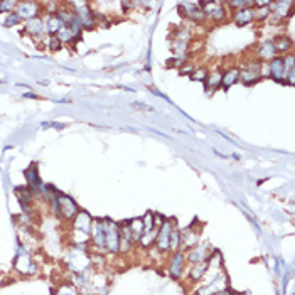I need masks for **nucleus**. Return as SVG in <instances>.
<instances>
[{
	"mask_svg": "<svg viewBox=\"0 0 295 295\" xmlns=\"http://www.w3.org/2000/svg\"><path fill=\"white\" fill-rule=\"evenodd\" d=\"M240 81V69L238 68H231L223 73V80H221V86L228 89L231 88L234 83H238Z\"/></svg>",
	"mask_w": 295,
	"mask_h": 295,
	"instance_id": "21",
	"label": "nucleus"
},
{
	"mask_svg": "<svg viewBox=\"0 0 295 295\" xmlns=\"http://www.w3.org/2000/svg\"><path fill=\"white\" fill-rule=\"evenodd\" d=\"M22 19L17 16L16 12H10V14H7V17L3 19V24L7 25V27H12V25H16V24H19Z\"/></svg>",
	"mask_w": 295,
	"mask_h": 295,
	"instance_id": "34",
	"label": "nucleus"
},
{
	"mask_svg": "<svg viewBox=\"0 0 295 295\" xmlns=\"http://www.w3.org/2000/svg\"><path fill=\"white\" fill-rule=\"evenodd\" d=\"M16 7H17L16 0H2V2H0V12L10 14V12H14Z\"/></svg>",
	"mask_w": 295,
	"mask_h": 295,
	"instance_id": "31",
	"label": "nucleus"
},
{
	"mask_svg": "<svg viewBox=\"0 0 295 295\" xmlns=\"http://www.w3.org/2000/svg\"><path fill=\"white\" fill-rule=\"evenodd\" d=\"M228 5L231 7V9H246V7H253L255 5V2H250V0H230L228 2Z\"/></svg>",
	"mask_w": 295,
	"mask_h": 295,
	"instance_id": "30",
	"label": "nucleus"
},
{
	"mask_svg": "<svg viewBox=\"0 0 295 295\" xmlns=\"http://www.w3.org/2000/svg\"><path fill=\"white\" fill-rule=\"evenodd\" d=\"M105 230V252L118 253L120 252V225L108 218H103Z\"/></svg>",
	"mask_w": 295,
	"mask_h": 295,
	"instance_id": "2",
	"label": "nucleus"
},
{
	"mask_svg": "<svg viewBox=\"0 0 295 295\" xmlns=\"http://www.w3.org/2000/svg\"><path fill=\"white\" fill-rule=\"evenodd\" d=\"M56 37H58V39H59V42H69V41L71 39H73V32H71L69 31V27H68V25H63V27H61V31H59L58 32V34H56Z\"/></svg>",
	"mask_w": 295,
	"mask_h": 295,
	"instance_id": "29",
	"label": "nucleus"
},
{
	"mask_svg": "<svg viewBox=\"0 0 295 295\" xmlns=\"http://www.w3.org/2000/svg\"><path fill=\"white\" fill-rule=\"evenodd\" d=\"M74 233H81L84 234V236L89 238V234H91V228H93V218L88 214L86 211H78V214L74 216Z\"/></svg>",
	"mask_w": 295,
	"mask_h": 295,
	"instance_id": "8",
	"label": "nucleus"
},
{
	"mask_svg": "<svg viewBox=\"0 0 295 295\" xmlns=\"http://www.w3.org/2000/svg\"><path fill=\"white\" fill-rule=\"evenodd\" d=\"M66 263H68L69 270L74 274H84L86 268L91 265V258L86 253V245L84 243H76L74 250L66 256Z\"/></svg>",
	"mask_w": 295,
	"mask_h": 295,
	"instance_id": "1",
	"label": "nucleus"
},
{
	"mask_svg": "<svg viewBox=\"0 0 295 295\" xmlns=\"http://www.w3.org/2000/svg\"><path fill=\"white\" fill-rule=\"evenodd\" d=\"M206 275H208V261H204V263L192 265V267L189 268L188 277H189V280H191L192 283H196V282H201V280L206 277Z\"/></svg>",
	"mask_w": 295,
	"mask_h": 295,
	"instance_id": "17",
	"label": "nucleus"
},
{
	"mask_svg": "<svg viewBox=\"0 0 295 295\" xmlns=\"http://www.w3.org/2000/svg\"><path fill=\"white\" fill-rule=\"evenodd\" d=\"M179 7H181L182 14L192 22H197V24H199V22H203L204 19H206L199 2H181Z\"/></svg>",
	"mask_w": 295,
	"mask_h": 295,
	"instance_id": "10",
	"label": "nucleus"
},
{
	"mask_svg": "<svg viewBox=\"0 0 295 295\" xmlns=\"http://www.w3.org/2000/svg\"><path fill=\"white\" fill-rule=\"evenodd\" d=\"M267 73L268 76H272L275 81H280V83H285V78H287V66L285 63H283V58H280V56H277V58H274L270 63L267 64Z\"/></svg>",
	"mask_w": 295,
	"mask_h": 295,
	"instance_id": "6",
	"label": "nucleus"
},
{
	"mask_svg": "<svg viewBox=\"0 0 295 295\" xmlns=\"http://www.w3.org/2000/svg\"><path fill=\"white\" fill-rule=\"evenodd\" d=\"M56 295H78V290L76 287L71 285V283H64V285L59 287Z\"/></svg>",
	"mask_w": 295,
	"mask_h": 295,
	"instance_id": "32",
	"label": "nucleus"
},
{
	"mask_svg": "<svg viewBox=\"0 0 295 295\" xmlns=\"http://www.w3.org/2000/svg\"><path fill=\"white\" fill-rule=\"evenodd\" d=\"M16 196L21 203V206L24 208V211L29 212V204L32 201V191L29 188H17L16 189Z\"/></svg>",
	"mask_w": 295,
	"mask_h": 295,
	"instance_id": "23",
	"label": "nucleus"
},
{
	"mask_svg": "<svg viewBox=\"0 0 295 295\" xmlns=\"http://www.w3.org/2000/svg\"><path fill=\"white\" fill-rule=\"evenodd\" d=\"M25 179H27L29 189L32 191L34 196H41V191H42V181H41V175L37 172V166L36 164H31V166L25 169Z\"/></svg>",
	"mask_w": 295,
	"mask_h": 295,
	"instance_id": "11",
	"label": "nucleus"
},
{
	"mask_svg": "<svg viewBox=\"0 0 295 295\" xmlns=\"http://www.w3.org/2000/svg\"><path fill=\"white\" fill-rule=\"evenodd\" d=\"M268 17H270V3L268 5H255V9H253L255 21H267Z\"/></svg>",
	"mask_w": 295,
	"mask_h": 295,
	"instance_id": "27",
	"label": "nucleus"
},
{
	"mask_svg": "<svg viewBox=\"0 0 295 295\" xmlns=\"http://www.w3.org/2000/svg\"><path fill=\"white\" fill-rule=\"evenodd\" d=\"M14 268L19 272V274H24V275H31L37 270L34 261L31 260L27 252H19L16 255V260H14Z\"/></svg>",
	"mask_w": 295,
	"mask_h": 295,
	"instance_id": "9",
	"label": "nucleus"
},
{
	"mask_svg": "<svg viewBox=\"0 0 295 295\" xmlns=\"http://www.w3.org/2000/svg\"><path fill=\"white\" fill-rule=\"evenodd\" d=\"M182 236V245H186L188 248H192V246L199 245L201 241V230L194 226H188L186 231H181Z\"/></svg>",
	"mask_w": 295,
	"mask_h": 295,
	"instance_id": "15",
	"label": "nucleus"
},
{
	"mask_svg": "<svg viewBox=\"0 0 295 295\" xmlns=\"http://www.w3.org/2000/svg\"><path fill=\"white\" fill-rule=\"evenodd\" d=\"M256 56H258V61H272L274 58H277V52H275V47H274V44H272V41L261 42Z\"/></svg>",
	"mask_w": 295,
	"mask_h": 295,
	"instance_id": "18",
	"label": "nucleus"
},
{
	"mask_svg": "<svg viewBox=\"0 0 295 295\" xmlns=\"http://www.w3.org/2000/svg\"><path fill=\"white\" fill-rule=\"evenodd\" d=\"M25 29H27V32H31V34H34V36H41L42 32H46L44 21L39 17L31 19V21H25Z\"/></svg>",
	"mask_w": 295,
	"mask_h": 295,
	"instance_id": "22",
	"label": "nucleus"
},
{
	"mask_svg": "<svg viewBox=\"0 0 295 295\" xmlns=\"http://www.w3.org/2000/svg\"><path fill=\"white\" fill-rule=\"evenodd\" d=\"M47 46H49L51 51H58L61 49V42H59V39L56 36H51L49 39H47Z\"/></svg>",
	"mask_w": 295,
	"mask_h": 295,
	"instance_id": "35",
	"label": "nucleus"
},
{
	"mask_svg": "<svg viewBox=\"0 0 295 295\" xmlns=\"http://www.w3.org/2000/svg\"><path fill=\"white\" fill-rule=\"evenodd\" d=\"M125 225H126V228H128L130 234H132L133 243H139V240L142 238V234L145 233V231H144V221H142V218L130 219V221H126Z\"/></svg>",
	"mask_w": 295,
	"mask_h": 295,
	"instance_id": "16",
	"label": "nucleus"
},
{
	"mask_svg": "<svg viewBox=\"0 0 295 295\" xmlns=\"http://www.w3.org/2000/svg\"><path fill=\"white\" fill-rule=\"evenodd\" d=\"M184 263H186L184 253H182L181 250H179V252H174V255L170 256V260H169V265H167L170 277H172V278H181L182 272H184Z\"/></svg>",
	"mask_w": 295,
	"mask_h": 295,
	"instance_id": "13",
	"label": "nucleus"
},
{
	"mask_svg": "<svg viewBox=\"0 0 295 295\" xmlns=\"http://www.w3.org/2000/svg\"><path fill=\"white\" fill-rule=\"evenodd\" d=\"M261 61L258 59H253V61H248L243 68L240 69V81L245 84H253L261 78Z\"/></svg>",
	"mask_w": 295,
	"mask_h": 295,
	"instance_id": "5",
	"label": "nucleus"
},
{
	"mask_svg": "<svg viewBox=\"0 0 295 295\" xmlns=\"http://www.w3.org/2000/svg\"><path fill=\"white\" fill-rule=\"evenodd\" d=\"M209 255H211V253H209V246L206 243L204 245L199 243V245L192 246V248H189L188 255H184V256L189 263L196 265V263H204V261H208Z\"/></svg>",
	"mask_w": 295,
	"mask_h": 295,
	"instance_id": "12",
	"label": "nucleus"
},
{
	"mask_svg": "<svg viewBox=\"0 0 295 295\" xmlns=\"http://www.w3.org/2000/svg\"><path fill=\"white\" fill-rule=\"evenodd\" d=\"M253 21H255V19H253L252 7H246V9H241V10H236V12H234V22H236V25H240V27L252 24Z\"/></svg>",
	"mask_w": 295,
	"mask_h": 295,
	"instance_id": "19",
	"label": "nucleus"
},
{
	"mask_svg": "<svg viewBox=\"0 0 295 295\" xmlns=\"http://www.w3.org/2000/svg\"><path fill=\"white\" fill-rule=\"evenodd\" d=\"M272 44H274L275 47V52H289L290 49H292V39L287 36H278L275 37L274 41H272Z\"/></svg>",
	"mask_w": 295,
	"mask_h": 295,
	"instance_id": "24",
	"label": "nucleus"
},
{
	"mask_svg": "<svg viewBox=\"0 0 295 295\" xmlns=\"http://www.w3.org/2000/svg\"><path fill=\"white\" fill-rule=\"evenodd\" d=\"M191 78L194 81H204L208 78V68H196L194 69V73L191 74Z\"/></svg>",
	"mask_w": 295,
	"mask_h": 295,
	"instance_id": "33",
	"label": "nucleus"
},
{
	"mask_svg": "<svg viewBox=\"0 0 295 295\" xmlns=\"http://www.w3.org/2000/svg\"><path fill=\"white\" fill-rule=\"evenodd\" d=\"M182 66H184V68H181V73L182 74H192L194 69H196V68H194L192 63H189V64H182Z\"/></svg>",
	"mask_w": 295,
	"mask_h": 295,
	"instance_id": "36",
	"label": "nucleus"
},
{
	"mask_svg": "<svg viewBox=\"0 0 295 295\" xmlns=\"http://www.w3.org/2000/svg\"><path fill=\"white\" fill-rule=\"evenodd\" d=\"M221 80H223V73L219 69L212 71V73H208V78L204 80V84H206V91H214L221 86Z\"/></svg>",
	"mask_w": 295,
	"mask_h": 295,
	"instance_id": "20",
	"label": "nucleus"
},
{
	"mask_svg": "<svg viewBox=\"0 0 295 295\" xmlns=\"http://www.w3.org/2000/svg\"><path fill=\"white\" fill-rule=\"evenodd\" d=\"M44 25H46V32H47V34L54 36V34H58V32L61 31V27L64 24H63V22L59 21V19L56 17V16H51L46 22H44Z\"/></svg>",
	"mask_w": 295,
	"mask_h": 295,
	"instance_id": "25",
	"label": "nucleus"
},
{
	"mask_svg": "<svg viewBox=\"0 0 295 295\" xmlns=\"http://www.w3.org/2000/svg\"><path fill=\"white\" fill-rule=\"evenodd\" d=\"M133 106H135V108H139V110H152V108L145 106V105H142V103H133Z\"/></svg>",
	"mask_w": 295,
	"mask_h": 295,
	"instance_id": "37",
	"label": "nucleus"
},
{
	"mask_svg": "<svg viewBox=\"0 0 295 295\" xmlns=\"http://www.w3.org/2000/svg\"><path fill=\"white\" fill-rule=\"evenodd\" d=\"M199 3H201V9H203L204 16L212 19V21L219 22L228 16L225 5H223L221 2H199Z\"/></svg>",
	"mask_w": 295,
	"mask_h": 295,
	"instance_id": "7",
	"label": "nucleus"
},
{
	"mask_svg": "<svg viewBox=\"0 0 295 295\" xmlns=\"http://www.w3.org/2000/svg\"><path fill=\"white\" fill-rule=\"evenodd\" d=\"M182 246V236H181V230L177 226L172 230V234H170V245H169V250L170 252H179Z\"/></svg>",
	"mask_w": 295,
	"mask_h": 295,
	"instance_id": "26",
	"label": "nucleus"
},
{
	"mask_svg": "<svg viewBox=\"0 0 295 295\" xmlns=\"http://www.w3.org/2000/svg\"><path fill=\"white\" fill-rule=\"evenodd\" d=\"M16 14L21 19L31 21V19H36L37 14H39V5H37L36 2H21V3H17Z\"/></svg>",
	"mask_w": 295,
	"mask_h": 295,
	"instance_id": "14",
	"label": "nucleus"
},
{
	"mask_svg": "<svg viewBox=\"0 0 295 295\" xmlns=\"http://www.w3.org/2000/svg\"><path fill=\"white\" fill-rule=\"evenodd\" d=\"M142 221H144V231H145V233L157 230L155 219H154V212H147V214H145L144 218H142Z\"/></svg>",
	"mask_w": 295,
	"mask_h": 295,
	"instance_id": "28",
	"label": "nucleus"
},
{
	"mask_svg": "<svg viewBox=\"0 0 295 295\" xmlns=\"http://www.w3.org/2000/svg\"><path fill=\"white\" fill-rule=\"evenodd\" d=\"M52 208H54V212L58 216H61V218L68 219H74V216L78 214V206L76 203H74L73 199H71L69 196H66V194H61L58 192L56 194V197L52 196Z\"/></svg>",
	"mask_w": 295,
	"mask_h": 295,
	"instance_id": "3",
	"label": "nucleus"
},
{
	"mask_svg": "<svg viewBox=\"0 0 295 295\" xmlns=\"http://www.w3.org/2000/svg\"><path fill=\"white\" fill-rule=\"evenodd\" d=\"M177 226L172 218L166 219L159 228H157V238H155V248L160 250V252H167L170 245V234H172V230Z\"/></svg>",
	"mask_w": 295,
	"mask_h": 295,
	"instance_id": "4",
	"label": "nucleus"
}]
</instances>
